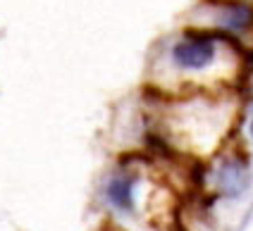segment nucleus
<instances>
[{"instance_id":"1","label":"nucleus","mask_w":253,"mask_h":231,"mask_svg":"<svg viewBox=\"0 0 253 231\" xmlns=\"http://www.w3.org/2000/svg\"><path fill=\"white\" fill-rule=\"evenodd\" d=\"M215 58V43L211 38H184L172 48V60L182 69H203Z\"/></svg>"},{"instance_id":"2","label":"nucleus","mask_w":253,"mask_h":231,"mask_svg":"<svg viewBox=\"0 0 253 231\" xmlns=\"http://www.w3.org/2000/svg\"><path fill=\"white\" fill-rule=\"evenodd\" d=\"M249 169L246 165L239 162V160H227L225 165L220 167V174H217V181H220V188L229 193V196H239L244 188L249 186Z\"/></svg>"},{"instance_id":"3","label":"nucleus","mask_w":253,"mask_h":231,"mask_svg":"<svg viewBox=\"0 0 253 231\" xmlns=\"http://www.w3.org/2000/svg\"><path fill=\"white\" fill-rule=\"evenodd\" d=\"M108 200L113 202L117 210L129 212L134 207V176L117 174L113 181L108 184Z\"/></svg>"},{"instance_id":"4","label":"nucleus","mask_w":253,"mask_h":231,"mask_svg":"<svg viewBox=\"0 0 253 231\" xmlns=\"http://www.w3.org/2000/svg\"><path fill=\"white\" fill-rule=\"evenodd\" d=\"M251 22H253V10L249 5L237 2V5H227L225 10H222V24H225L227 29L244 31L251 27Z\"/></svg>"},{"instance_id":"5","label":"nucleus","mask_w":253,"mask_h":231,"mask_svg":"<svg viewBox=\"0 0 253 231\" xmlns=\"http://www.w3.org/2000/svg\"><path fill=\"white\" fill-rule=\"evenodd\" d=\"M251 136H253V122H251Z\"/></svg>"}]
</instances>
